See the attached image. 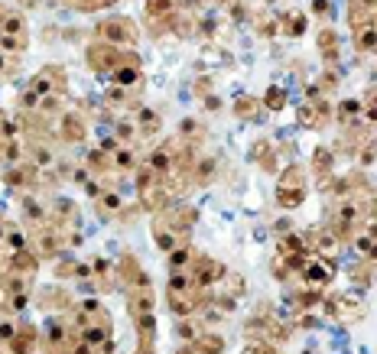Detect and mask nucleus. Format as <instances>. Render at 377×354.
<instances>
[{
  "instance_id": "9",
  "label": "nucleus",
  "mask_w": 377,
  "mask_h": 354,
  "mask_svg": "<svg viewBox=\"0 0 377 354\" xmlns=\"http://www.w3.org/2000/svg\"><path fill=\"white\" fill-rule=\"evenodd\" d=\"M192 267H195L192 247H176V251H170V273H188Z\"/></svg>"
},
{
  "instance_id": "1",
  "label": "nucleus",
  "mask_w": 377,
  "mask_h": 354,
  "mask_svg": "<svg viewBox=\"0 0 377 354\" xmlns=\"http://www.w3.org/2000/svg\"><path fill=\"white\" fill-rule=\"evenodd\" d=\"M0 49L3 52H23L27 49V27L20 13H3L0 17Z\"/></svg>"
},
{
  "instance_id": "3",
  "label": "nucleus",
  "mask_w": 377,
  "mask_h": 354,
  "mask_svg": "<svg viewBox=\"0 0 377 354\" xmlns=\"http://www.w3.org/2000/svg\"><path fill=\"white\" fill-rule=\"evenodd\" d=\"M143 78L140 72V62H133V59H127V62H121V66L111 68V84H117V88H124V91H131V88H137Z\"/></svg>"
},
{
  "instance_id": "7",
  "label": "nucleus",
  "mask_w": 377,
  "mask_h": 354,
  "mask_svg": "<svg viewBox=\"0 0 377 354\" xmlns=\"http://www.w3.org/2000/svg\"><path fill=\"white\" fill-rule=\"evenodd\" d=\"M29 166H33V172H49V169L56 166V153L46 147V143H36V147L29 149Z\"/></svg>"
},
{
  "instance_id": "8",
  "label": "nucleus",
  "mask_w": 377,
  "mask_h": 354,
  "mask_svg": "<svg viewBox=\"0 0 377 354\" xmlns=\"http://www.w3.org/2000/svg\"><path fill=\"white\" fill-rule=\"evenodd\" d=\"M312 244H316V251H319V257H339V231H319L316 237H312Z\"/></svg>"
},
{
  "instance_id": "2",
  "label": "nucleus",
  "mask_w": 377,
  "mask_h": 354,
  "mask_svg": "<svg viewBox=\"0 0 377 354\" xmlns=\"http://www.w3.org/2000/svg\"><path fill=\"white\" fill-rule=\"evenodd\" d=\"M98 33H101V39H108L111 46H133V39H137L131 20H111V23H101Z\"/></svg>"
},
{
  "instance_id": "21",
  "label": "nucleus",
  "mask_w": 377,
  "mask_h": 354,
  "mask_svg": "<svg viewBox=\"0 0 377 354\" xmlns=\"http://www.w3.org/2000/svg\"><path fill=\"white\" fill-rule=\"evenodd\" d=\"M3 244H7V224L0 221V247H3Z\"/></svg>"
},
{
  "instance_id": "10",
  "label": "nucleus",
  "mask_w": 377,
  "mask_h": 354,
  "mask_svg": "<svg viewBox=\"0 0 377 354\" xmlns=\"http://www.w3.org/2000/svg\"><path fill=\"white\" fill-rule=\"evenodd\" d=\"M153 241H156V247H160V251H176V247H179V237H176V231H172V228H163V224H156V228H153Z\"/></svg>"
},
{
  "instance_id": "4",
  "label": "nucleus",
  "mask_w": 377,
  "mask_h": 354,
  "mask_svg": "<svg viewBox=\"0 0 377 354\" xmlns=\"http://www.w3.org/2000/svg\"><path fill=\"white\" fill-rule=\"evenodd\" d=\"M332 276H335V267H332L329 257H312L306 263V280L312 286H325V283H332Z\"/></svg>"
},
{
  "instance_id": "12",
  "label": "nucleus",
  "mask_w": 377,
  "mask_h": 354,
  "mask_svg": "<svg viewBox=\"0 0 377 354\" xmlns=\"http://www.w3.org/2000/svg\"><path fill=\"white\" fill-rule=\"evenodd\" d=\"M137 131H140V137H153V133L160 131V117H156L150 108L137 111Z\"/></svg>"
},
{
  "instance_id": "19",
  "label": "nucleus",
  "mask_w": 377,
  "mask_h": 354,
  "mask_svg": "<svg viewBox=\"0 0 377 354\" xmlns=\"http://www.w3.org/2000/svg\"><path fill=\"white\" fill-rule=\"evenodd\" d=\"M172 0H150V13H160V10H170Z\"/></svg>"
},
{
  "instance_id": "11",
  "label": "nucleus",
  "mask_w": 377,
  "mask_h": 354,
  "mask_svg": "<svg viewBox=\"0 0 377 354\" xmlns=\"http://www.w3.org/2000/svg\"><path fill=\"white\" fill-rule=\"evenodd\" d=\"M111 163L117 169H124V172H127V169H137V153H133V147H117V149H111Z\"/></svg>"
},
{
  "instance_id": "24",
  "label": "nucleus",
  "mask_w": 377,
  "mask_h": 354,
  "mask_svg": "<svg viewBox=\"0 0 377 354\" xmlns=\"http://www.w3.org/2000/svg\"><path fill=\"white\" fill-rule=\"evenodd\" d=\"M0 345H3V341H0Z\"/></svg>"
},
{
  "instance_id": "15",
  "label": "nucleus",
  "mask_w": 377,
  "mask_h": 354,
  "mask_svg": "<svg viewBox=\"0 0 377 354\" xmlns=\"http://www.w3.org/2000/svg\"><path fill=\"white\" fill-rule=\"evenodd\" d=\"M7 244H10V251L13 253L27 251V234L20 231V228H13V224H7Z\"/></svg>"
},
{
  "instance_id": "14",
  "label": "nucleus",
  "mask_w": 377,
  "mask_h": 354,
  "mask_svg": "<svg viewBox=\"0 0 377 354\" xmlns=\"http://www.w3.org/2000/svg\"><path fill=\"white\" fill-rule=\"evenodd\" d=\"M17 335H20L17 322H13V318H0V341H3V345H13Z\"/></svg>"
},
{
  "instance_id": "18",
  "label": "nucleus",
  "mask_w": 377,
  "mask_h": 354,
  "mask_svg": "<svg viewBox=\"0 0 377 354\" xmlns=\"http://www.w3.org/2000/svg\"><path fill=\"white\" fill-rule=\"evenodd\" d=\"M52 214H56V218H72V214H75V208H72V202H68V198H62V202H56Z\"/></svg>"
},
{
  "instance_id": "16",
  "label": "nucleus",
  "mask_w": 377,
  "mask_h": 354,
  "mask_svg": "<svg viewBox=\"0 0 377 354\" xmlns=\"http://www.w3.org/2000/svg\"><path fill=\"white\" fill-rule=\"evenodd\" d=\"M7 182H10V186H23V182H27V166H13V169H10V172H7Z\"/></svg>"
},
{
  "instance_id": "6",
  "label": "nucleus",
  "mask_w": 377,
  "mask_h": 354,
  "mask_svg": "<svg viewBox=\"0 0 377 354\" xmlns=\"http://www.w3.org/2000/svg\"><path fill=\"white\" fill-rule=\"evenodd\" d=\"M355 46L361 52H377V17H371L368 23L355 27Z\"/></svg>"
},
{
  "instance_id": "17",
  "label": "nucleus",
  "mask_w": 377,
  "mask_h": 354,
  "mask_svg": "<svg viewBox=\"0 0 377 354\" xmlns=\"http://www.w3.org/2000/svg\"><path fill=\"white\" fill-rule=\"evenodd\" d=\"M101 205H104V212H121V196L117 192H108V196H101Z\"/></svg>"
},
{
  "instance_id": "22",
  "label": "nucleus",
  "mask_w": 377,
  "mask_h": 354,
  "mask_svg": "<svg viewBox=\"0 0 377 354\" xmlns=\"http://www.w3.org/2000/svg\"><path fill=\"white\" fill-rule=\"evenodd\" d=\"M3 68H7V52L0 49V72H3Z\"/></svg>"
},
{
  "instance_id": "13",
  "label": "nucleus",
  "mask_w": 377,
  "mask_h": 354,
  "mask_svg": "<svg viewBox=\"0 0 377 354\" xmlns=\"http://www.w3.org/2000/svg\"><path fill=\"white\" fill-rule=\"evenodd\" d=\"M23 212H27V218H33L36 224H46L49 212L43 208V202H36V198H23Z\"/></svg>"
},
{
  "instance_id": "23",
  "label": "nucleus",
  "mask_w": 377,
  "mask_h": 354,
  "mask_svg": "<svg viewBox=\"0 0 377 354\" xmlns=\"http://www.w3.org/2000/svg\"><path fill=\"white\" fill-rule=\"evenodd\" d=\"M10 354H23V351H17V348H13V351H10Z\"/></svg>"
},
{
  "instance_id": "20",
  "label": "nucleus",
  "mask_w": 377,
  "mask_h": 354,
  "mask_svg": "<svg viewBox=\"0 0 377 354\" xmlns=\"http://www.w3.org/2000/svg\"><path fill=\"white\" fill-rule=\"evenodd\" d=\"M329 10V0H312V13H325Z\"/></svg>"
},
{
  "instance_id": "5",
  "label": "nucleus",
  "mask_w": 377,
  "mask_h": 354,
  "mask_svg": "<svg viewBox=\"0 0 377 354\" xmlns=\"http://www.w3.org/2000/svg\"><path fill=\"white\" fill-rule=\"evenodd\" d=\"M361 214H364V208L355 202V198H348V202H341L339 212H335V221H339V234L341 231H355L361 221Z\"/></svg>"
}]
</instances>
